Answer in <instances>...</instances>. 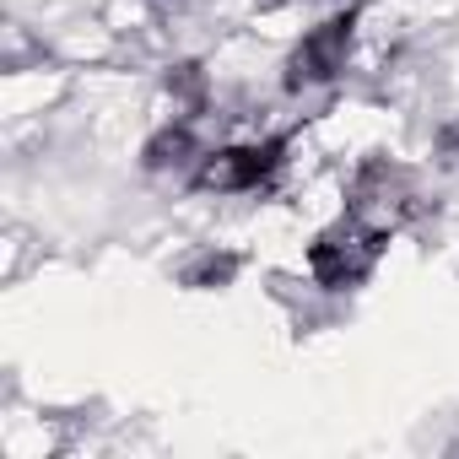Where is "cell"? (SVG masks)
I'll list each match as a JSON object with an SVG mask.
<instances>
[{"label": "cell", "mask_w": 459, "mask_h": 459, "mask_svg": "<svg viewBox=\"0 0 459 459\" xmlns=\"http://www.w3.org/2000/svg\"><path fill=\"white\" fill-rule=\"evenodd\" d=\"M384 227H373V221H362V216H341V221H330L325 233L308 244V271H314V281L325 287V292H351V287H362L373 271H378V260H384Z\"/></svg>", "instance_id": "6da1fadb"}, {"label": "cell", "mask_w": 459, "mask_h": 459, "mask_svg": "<svg viewBox=\"0 0 459 459\" xmlns=\"http://www.w3.org/2000/svg\"><path fill=\"white\" fill-rule=\"evenodd\" d=\"M281 168H287V141L281 135L244 141V146H221V152L200 157L195 189H205V195H255V189H271Z\"/></svg>", "instance_id": "7a4b0ae2"}, {"label": "cell", "mask_w": 459, "mask_h": 459, "mask_svg": "<svg viewBox=\"0 0 459 459\" xmlns=\"http://www.w3.org/2000/svg\"><path fill=\"white\" fill-rule=\"evenodd\" d=\"M421 205H427V200H421L416 173L400 168V162H389V157H368V162L351 173V216L384 227V233H394L400 221L421 216Z\"/></svg>", "instance_id": "3957f363"}, {"label": "cell", "mask_w": 459, "mask_h": 459, "mask_svg": "<svg viewBox=\"0 0 459 459\" xmlns=\"http://www.w3.org/2000/svg\"><path fill=\"white\" fill-rule=\"evenodd\" d=\"M351 44H357V12H335V17H325V22L308 28L303 44L287 55V65H281V87H287V92L330 87V82L346 71Z\"/></svg>", "instance_id": "277c9868"}, {"label": "cell", "mask_w": 459, "mask_h": 459, "mask_svg": "<svg viewBox=\"0 0 459 459\" xmlns=\"http://www.w3.org/2000/svg\"><path fill=\"white\" fill-rule=\"evenodd\" d=\"M184 162H195V130H189V119H173V125H162L146 141L141 168L146 173H168V168H184Z\"/></svg>", "instance_id": "5b68a950"}, {"label": "cell", "mask_w": 459, "mask_h": 459, "mask_svg": "<svg viewBox=\"0 0 459 459\" xmlns=\"http://www.w3.org/2000/svg\"><path fill=\"white\" fill-rule=\"evenodd\" d=\"M238 276V260L233 255H200L184 265V287H227Z\"/></svg>", "instance_id": "8992f818"}, {"label": "cell", "mask_w": 459, "mask_h": 459, "mask_svg": "<svg viewBox=\"0 0 459 459\" xmlns=\"http://www.w3.org/2000/svg\"><path fill=\"white\" fill-rule=\"evenodd\" d=\"M168 92L195 114V108H205V71L195 65V60H184V65H173L168 71Z\"/></svg>", "instance_id": "52a82bcc"}, {"label": "cell", "mask_w": 459, "mask_h": 459, "mask_svg": "<svg viewBox=\"0 0 459 459\" xmlns=\"http://www.w3.org/2000/svg\"><path fill=\"white\" fill-rule=\"evenodd\" d=\"M437 162H443V168L459 162V119H448V125L437 130Z\"/></svg>", "instance_id": "ba28073f"}]
</instances>
